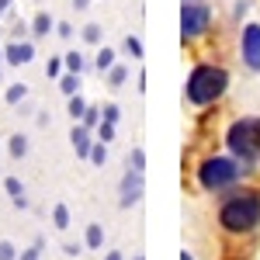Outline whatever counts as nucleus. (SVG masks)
<instances>
[{
	"label": "nucleus",
	"instance_id": "a211bd4d",
	"mask_svg": "<svg viewBox=\"0 0 260 260\" xmlns=\"http://www.w3.org/2000/svg\"><path fill=\"white\" fill-rule=\"evenodd\" d=\"M24 98H28V83H11V87H7V94H4L7 104H21Z\"/></svg>",
	"mask_w": 260,
	"mask_h": 260
},
{
	"label": "nucleus",
	"instance_id": "58836bf2",
	"mask_svg": "<svg viewBox=\"0 0 260 260\" xmlns=\"http://www.w3.org/2000/svg\"><path fill=\"white\" fill-rule=\"evenodd\" d=\"M132 260H142V257H132Z\"/></svg>",
	"mask_w": 260,
	"mask_h": 260
},
{
	"label": "nucleus",
	"instance_id": "1a4fd4ad",
	"mask_svg": "<svg viewBox=\"0 0 260 260\" xmlns=\"http://www.w3.org/2000/svg\"><path fill=\"white\" fill-rule=\"evenodd\" d=\"M70 142H73V149H77V156L80 160H90V146H94V136H90V128L87 125H73V132H70Z\"/></svg>",
	"mask_w": 260,
	"mask_h": 260
},
{
	"label": "nucleus",
	"instance_id": "6ab92c4d",
	"mask_svg": "<svg viewBox=\"0 0 260 260\" xmlns=\"http://www.w3.org/2000/svg\"><path fill=\"white\" fill-rule=\"evenodd\" d=\"M66 111H70V118H73V121H80L83 111H87V101H83L80 94H73V98L66 101Z\"/></svg>",
	"mask_w": 260,
	"mask_h": 260
},
{
	"label": "nucleus",
	"instance_id": "f3484780",
	"mask_svg": "<svg viewBox=\"0 0 260 260\" xmlns=\"http://www.w3.org/2000/svg\"><path fill=\"white\" fill-rule=\"evenodd\" d=\"M52 225H56V229H59V233H66V229H70V208H66V205H56V208H52Z\"/></svg>",
	"mask_w": 260,
	"mask_h": 260
},
{
	"label": "nucleus",
	"instance_id": "6e6552de",
	"mask_svg": "<svg viewBox=\"0 0 260 260\" xmlns=\"http://www.w3.org/2000/svg\"><path fill=\"white\" fill-rule=\"evenodd\" d=\"M139 198H142V174L128 167V174L121 177V187H118V205L121 208H132Z\"/></svg>",
	"mask_w": 260,
	"mask_h": 260
},
{
	"label": "nucleus",
	"instance_id": "2eb2a0df",
	"mask_svg": "<svg viewBox=\"0 0 260 260\" xmlns=\"http://www.w3.org/2000/svg\"><path fill=\"white\" fill-rule=\"evenodd\" d=\"M111 66H115V49H108V45H104L98 56H94V70H98V73H108Z\"/></svg>",
	"mask_w": 260,
	"mask_h": 260
},
{
	"label": "nucleus",
	"instance_id": "4468645a",
	"mask_svg": "<svg viewBox=\"0 0 260 260\" xmlns=\"http://www.w3.org/2000/svg\"><path fill=\"white\" fill-rule=\"evenodd\" d=\"M59 90L66 94V98L80 94V73H62V77H59Z\"/></svg>",
	"mask_w": 260,
	"mask_h": 260
},
{
	"label": "nucleus",
	"instance_id": "ea45409f",
	"mask_svg": "<svg viewBox=\"0 0 260 260\" xmlns=\"http://www.w3.org/2000/svg\"><path fill=\"white\" fill-rule=\"evenodd\" d=\"M0 80H4V73H0Z\"/></svg>",
	"mask_w": 260,
	"mask_h": 260
},
{
	"label": "nucleus",
	"instance_id": "f8f14e48",
	"mask_svg": "<svg viewBox=\"0 0 260 260\" xmlns=\"http://www.w3.org/2000/svg\"><path fill=\"white\" fill-rule=\"evenodd\" d=\"M83 243H87L90 250H101V246H104V225H101V222H90L87 233H83Z\"/></svg>",
	"mask_w": 260,
	"mask_h": 260
},
{
	"label": "nucleus",
	"instance_id": "20e7f679",
	"mask_svg": "<svg viewBox=\"0 0 260 260\" xmlns=\"http://www.w3.org/2000/svg\"><path fill=\"white\" fill-rule=\"evenodd\" d=\"M246 170L236 156H208V160L198 167V184L205 191H229L240 174Z\"/></svg>",
	"mask_w": 260,
	"mask_h": 260
},
{
	"label": "nucleus",
	"instance_id": "f704fd0d",
	"mask_svg": "<svg viewBox=\"0 0 260 260\" xmlns=\"http://www.w3.org/2000/svg\"><path fill=\"white\" fill-rule=\"evenodd\" d=\"M11 11V0H0V14H7Z\"/></svg>",
	"mask_w": 260,
	"mask_h": 260
},
{
	"label": "nucleus",
	"instance_id": "dca6fc26",
	"mask_svg": "<svg viewBox=\"0 0 260 260\" xmlns=\"http://www.w3.org/2000/svg\"><path fill=\"white\" fill-rule=\"evenodd\" d=\"M62 62H66V73H83V70H87V59H83L77 49H73V52H66Z\"/></svg>",
	"mask_w": 260,
	"mask_h": 260
},
{
	"label": "nucleus",
	"instance_id": "0eeeda50",
	"mask_svg": "<svg viewBox=\"0 0 260 260\" xmlns=\"http://www.w3.org/2000/svg\"><path fill=\"white\" fill-rule=\"evenodd\" d=\"M31 59H35V45L28 39H11L4 45V62L7 66H28Z\"/></svg>",
	"mask_w": 260,
	"mask_h": 260
},
{
	"label": "nucleus",
	"instance_id": "7ed1b4c3",
	"mask_svg": "<svg viewBox=\"0 0 260 260\" xmlns=\"http://www.w3.org/2000/svg\"><path fill=\"white\" fill-rule=\"evenodd\" d=\"M225 146H229V153H233L243 167L257 163L260 160V118L233 121L229 132H225Z\"/></svg>",
	"mask_w": 260,
	"mask_h": 260
},
{
	"label": "nucleus",
	"instance_id": "72a5a7b5",
	"mask_svg": "<svg viewBox=\"0 0 260 260\" xmlns=\"http://www.w3.org/2000/svg\"><path fill=\"white\" fill-rule=\"evenodd\" d=\"M73 7H77V11H87V7H90V0H73Z\"/></svg>",
	"mask_w": 260,
	"mask_h": 260
},
{
	"label": "nucleus",
	"instance_id": "2f4dec72",
	"mask_svg": "<svg viewBox=\"0 0 260 260\" xmlns=\"http://www.w3.org/2000/svg\"><path fill=\"white\" fill-rule=\"evenodd\" d=\"M24 31H31V28H28L24 21H18V24H14V39H24Z\"/></svg>",
	"mask_w": 260,
	"mask_h": 260
},
{
	"label": "nucleus",
	"instance_id": "423d86ee",
	"mask_svg": "<svg viewBox=\"0 0 260 260\" xmlns=\"http://www.w3.org/2000/svg\"><path fill=\"white\" fill-rule=\"evenodd\" d=\"M240 52H243V62H246V70L260 73V24H243Z\"/></svg>",
	"mask_w": 260,
	"mask_h": 260
},
{
	"label": "nucleus",
	"instance_id": "c85d7f7f",
	"mask_svg": "<svg viewBox=\"0 0 260 260\" xmlns=\"http://www.w3.org/2000/svg\"><path fill=\"white\" fill-rule=\"evenodd\" d=\"M128 167H132V170H146V153H142V149H132V156H128Z\"/></svg>",
	"mask_w": 260,
	"mask_h": 260
},
{
	"label": "nucleus",
	"instance_id": "cd10ccee",
	"mask_svg": "<svg viewBox=\"0 0 260 260\" xmlns=\"http://www.w3.org/2000/svg\"><path fill=\"white\" fill-rule=\"evenodd\" d=\"M0 260H18V246L11 240H0Z\"/></svg>",
	"mask_w": 260,
	"mask_h": 260
},
{
	"label": "nucleus",
	"instance_id": "bb28decb",
	"mask_svg": "<svg viewBox=\"0 0 260 260\" xmlns=\"http://www.w3.org/2000/svg\"><path fill=\"white\" fill-rule=\"evenodd\" d=\"M111 139H115V125L101 118V125H98V142H111Z\"/></svg>",
	"mask_w": 260,
	"mask_h": 260
},
{
	"label": "nucleus",
	"instance_id": "39448f33",
	"mask_svg": "<svg viewBox=\"0 0 260 260\" xmlns=\"http://www.w3.org/2000/svg\"><path fill=\"white\" fill-rule=\"evenodd\" d=\"M212 24V7L201 4V0H184L180 4V39L184 42H194L208 31Z\"/></svg>",
	"mask_w": 260,
	"mask_h": 260
},
{
	"label": "nucleus",
	"instance_id": "f03ea898",
	"mask_svg": "<svg viewBox=\"0 0 260 260\" xmlns=\"http://www.w3.org/2000/svg\"><path fill=\"white\" fill-rule=\"evenodd\" d=\"M225 87H229V73H225L222 66L201 62V66L191 70L184 94H187V101H191L194 108H205V104H215V101L225 94Z\"/></svg>",
	"mask_w": 260,
	"mask_h": 260
},
{
	"label": "nucleus",
	"instance_id": "473e14b6",
	"mask_svg": "<svg viewBox=\"0 0 260 260\" xmlns=\"http://www.w3.org/2000/svg\"><path fill=\"white\" fill-rule=\"evenodd\" d=\"M62 253H66V257H77V253H80V246H77V243H66V246H62Z\"/></svg>",
	"mask_w": 260,
	"mask_h": 260
},
{
	"label": "nucleus",
	"instance_id": "393cba45",
	"mask_svg": "<svg viewBox=\"0 0 260 260\" xmlns=\"http://www.w3.org/2000/svg\"><path fill=\"white\" fill-rule=\"evenodd\" d=\"M80 39L87 42V45H98V42H101V24H94V21H90V24H83Z\"/></svg>",
	"mask_w": 260,
	"mask_h": 260
},
{
	"label": "nucleus",
	"instance_id": "f257e3e1",
	"mask_svg": "<svg viewBox=\"0 0 260 260\" xmlns=\"http://www.w3.org/2000/svg\"><path fill=\"white\" fill-rule=\"evenodd\" d=\"M219 225L225 233H253L260 225V191H233L222 198Z\"/></svg>",
	"mask_w": 260,
	"mask_h": 260
},
{
	"label": "nucleus",
	"instance_id": "4be33fe9",
	"mask_svg": "<svg viewBox=\"0 0 260 260\" xmlns=\"http://www.w3.org/2000/svg\"><path fill=\"white\" fill-rule=\"evenodd\" d=\"M80 125H87L90 132H94V128H98V125H101V108H98V104H87V111H83Z\"/></svg>",
	"mask_w": 260,
	"mask_h": 260
},
{
	"label": "nucleus",
	"instance_id": "9b49d317",
	"mask_svg": "<svg viewBox=\"0 0 260 260\" xmlns=\"http://www.w3.org/2000/svg\"><path fill=\"white\" fill-rule=\"evenodd\" d=\"M4 191L11 194V201H14V208H28V194H24V184H21L18 177H4Z\"/></svg>",
	"mask_w": 260,
	"mask_h": 260
},
{
	"label": "nucleus",
	"instance_id": "c9c22d12",
	"mask_svg": "<svg viewBox=\"0 0 260 260\" xmlns=\"http://www.w3.org/2000/svg\"><path fill=\"white\" fill-rule=\"evenodd\" d=\"M104 260H121V253H118V250H111V253H108Z\"/></svg>",
	"mask_w": 260,
	"mask_h": 260
},
{
	"label": "nucleus",
	"instance_id": "b1692460",
	"mask_svg": "<svg viewBox=\"0 0 260 260\" xmlns=\"http://www.w3.org/2000/svg\"><path fill=\"white\" fill-rule=\"evenodd\" d=\"M42 250H45V240L39 236V240L31 243L28 250H21V253H18V260H39V257H42Z\"/></svg>",
	"mask_w": 260,
	"mask_h": 260
},
{
	"label": "nucleus",
	"instance_id": "9d476101",
	"mask_svg": "<svg viewBox=\"0 0 260 260\" xmlns=\"http://www.w3.org/2000/svg\"><path fill=\"white\" fill-rule=\"evenodd\" d=\"M31 39H49V31H56V21H52V14H45V11H39L35 18H31Z\"/></svg>",
	"mask_w": 260,
	"mask_h": 260
},
{
	"label": "nucleus",
	"instance_id": "412c9836",
	"mask_svg": "<svg viewBox=\"0 0 260 260\" xmlns=\"http://www.w3.org/2000/svg\"><path fill=\"white\" fill-rule=\"evenodd\" d=\"M125 80H128V70L115 62V66L108 70V87H115V90H118V87H121V83H125Z\"/></svg>",
	"mask_w": 260,
	"mask_h": 260
},
{
	"label": "nucleus",
	"instance_id": "ddd939ff",
	"mask_svg": "<svg viewBox=\"0 0 260 260\" xmlns=\"http://www.w3.org/2000/svg\"><path fill=\"white\" fill-rule=\"evenodd\" d=\"M7 153H11L14 160H21V156H28V136H21V132H14V136L7 139Z\"/></svg>",
	"mask_w": 260,
	"mask_h": 260
},
{
	"label": "nucleus",
	"instance_id": "7c9ffc66",
	"mask_svg": "<svg viewBox=\"0 0 260 260\" xmlns=\"http://www.w3.org/2000/svg\"><path fill=\"white\" fill-rule=\"evenodd\" d=\"M56 35H59V39H73V24H70V21H56Z\"/></svg>",
	"mask_w": 260,
	"mask_h": 260
},
{
	"label": "nucleus",
	"instance_id": "e433bc0d",
	"mask_svg": "<svg viewBox=\"0 0 260 260\" xmlns=\"http://www.w3.org/2000/svg\"><path fill=\"white\" fill-rule=\"evenodd\" d=\"M180 260H194V257H191V253H187V250H184V253H180Z\"/></svg>",
	"mask_w": 260,
	"mask_h": 260
},
{
	"label": "nucleus",
	"instance_id": "aec40b11",
	"mask_svg": "<svg viewBox=\"0 0 260 260\" xmlns=\"http://www.w3.org/2000/svg\"><path fill=\"white\" fill-rule=\"evenodd\" d=\"M62 73H66V62H62V56H52V59L45 62V77H49V80H59Z\"/></svg>",
	"mask_w": 260,
	"mask_h": 260
},
{
	"label": "nucleus",
	"instance_id": "5701e85b",
	"mask_svg": "<svg viewBox=\"0 0 260 260\" xmlns=\"http://www.w3.org/2000/svg\"><path fill=\"white\" fill-rule=\"evenodd\" d=\"M90 163L94 167H104L108 163V142H94L90 146Z\"/></svg>",
	"mask_w": 260,
	"mask_h": 260
},
{
	"label": "nucleus",
	"instance_id": "4c0bfd02",
	"mask_svg": "<svg viewBox=\"0 0 260 260\" xmlns=\"http://www.w3.org/2000/svg\"><path fill=\"white\" fill-rule=\"evenodd\" d=\"M0 62H4V49H0Z\"/></svg>",
	"mask_w": 260,
	"mask_h": 260
},
{
	"label": "nucleus",
	"instance_id": "c756f323",
	"mask_svg": "<svg viewBox=\"0 0 260 260\" xmlns=\"http://www.w3.org/2000/svg\"><path fill=\"white\" fill-rule=\"evenodd\" d=\"M118 115H121V108H118V104H104V108H101V118H104V121H111V125L118 121Z\"/></svg>",
	"mask_w": 260,
	"mask_h": 260
},
{
	"label": "nucleus",
	"instance_id": "a878e982",
	"mask_svg": "<svg viewBox=\"0 0 260 260\" xmlns=\"http://www.w3.org/2000/svg\"><path fill=\"white\" fill-rule=\"evenodd\" d=\"M125 52H128L132 59H142V42L136 39V35H128V39H125Z\"/></svg>",
	"mask_w": 260,
	"mask_h": 260
}]
</instances>
